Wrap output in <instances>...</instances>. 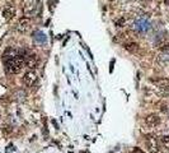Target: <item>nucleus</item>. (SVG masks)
Segmentation results:
<instances>
[{"mask_svg": "<svg viewBox=\"0 0 169 153\" xmlns=\"http://www.w3.org/2000/svg\"><path fill=\"white\" fill-rule=\"evenodd\" d=\"M24 55L19 54L18 56L13 57L10 60H6L4 61V65H5V70L6 73H9V74H18V73L23 69L24 67Z\"/></svg>", "mask_w": 169, "mask_h": 153, "instance_id": "obj_1", "label": "nucleus"}, {"mask_svg": "<svg viewBox=\"0 0 169 153\" xmlns=\"http://www.w3.org/2000/svg\"><path fill=\"white\" fill-rule=\"evenodd\" d=\"M132 28L139 33H145V32H147L150 30V22L146 18H140L133 23Z\"/></svg>", "mask_w": 169, "mask_h": 153, "instance_id": "obj_2", "label": "nucleus"}, {"mask_svg": "<svg viewBox=\"0 0 169 153\" xmlns=\"http://www.w3.org/2000/svg\"><path fill=\"white\" fill-rule=\"evenodd\" d=\"M159 89V93L161 96H169V81L168 79H158L154 81Z\"/></svg>", "mask_w": 169, "mask_h": 153, "instance_id": "obj_3", "label": "nucleus"}, {"mask_svg": "<svg viewBox=\"0 0 169 153\" xmlns=\"http://www.w3.org/2000/svg\"><path fill=\"white\" fill-rule=\"evenodd\" d=\"M36 82H37V74L34 73V70H29V71H27L24 74L23 83H24L26 87H32Z\"/></svg>", "mask_w": 169, "mask_h": 153, "instance_id": "obj_4", "label": "nucleus"}, {"mask_svg": "<svg viewBox=\"0 0 169 153\" xmlns=\"http://www.w3.org/2000/svg\"><path fill=\"white\" fill-rule=\"evenodd\" d=\"M146 145L149 148V152L150 153H158L159 151V144H158V140L153 135H147L146 137Z\"/></svg>", "mask_w": 169, "mask_h": 153, "instance_id": "obj_5", "label": "nucleus"}, {"mask_svg": "<svg viewBox=\"0 0 169 153\" xmlns=\"http://www.w3.org/2000/svg\"><path fill=\"white\" fill-rule=\"evenodd\" d=\"M24 64L29 70H34L38 65V57L36 55H26L24 57Z\"/></svg>", "mask_w": 169, "mask_h": 153, "instance_id": "obj_6", "label": "nucleus"}, {"mask_svg": "<svg viewBox=\"0 0 169 153\" xmlns=\"http://www.w3.org/2000/svg\"><path fill=\"white\" fill-rule=\"evenodd\" d=\"M31 28V19L28 17H24V18H20L19 22H18V26H17V31L18 32H27L28 30Z\"/></svg>", "mask_w": 169, "mask_h": 153, "instance_id": "obj_7", "label": "nucleus"}, {"mask_svg": "<svg viewBox=\"0 0 169 153\" xmlns=\"http://www.w3.org/2000/svg\"><path fill=\"white\" fill-rule=\"evenodd\" d=\"M160 122V118H159V115L157 114H150V115H147L146 118H145V124L147 126H157L158 124Z\"/></svg>", "mask_w": 169, "mask_h": 153, "instance_id": "obj_8", "label": "nucleus"}, {"mask_svg": "<svg viewBox=\"0 0 169 153\" xmlns=\"http://www.w3.org/2000/svg\"><path fill=\"white\" fill-rule=\"evenodd\" d=\"M20 54V50H17V49H13V47H9L5 50V53L3 54V61H6V60H10L13 57H16Z\"/></svg>", "mask_w": 169, "mask_h": 153, "instance_id": "obj_9", "label": "nucleus"}, {"mask_svg": "<svg viewBox=\"0 0 169 153\" xmlns=\"http://www.w3.org/2000/svg\"><path fill=\"white\" fill-rule=\"evenodd\" d=\"M14 16H16V9H14V6L12 5H6L4 10H3V17L6 19V20H10Z\"/></svg>", "mask_w": 169, "mask_h": 153, "instance_id": "obj_10", "label": "nucleus"}, {"mask_svg": "<svg viewBox=\"0 0 169 153\" xmlns=\"http://www.w3.org/2000/svg\"><path fill=\"white\" fill-rule=\"evenodd\" d=\"M33 40L36 41L37 43H41V45H43V43H46L47 41V36L42 32V31H36L33 33Z\"/></svg>", "mask_w": 169, "mask_h": 153, "instance_id": "obj_11", "label": "nucleus"}, {"mask_svg": "<svg viewBox=\"0 0 169 153\" xmlns=\"http://www.w3.org/2000/svg\"><path fill=\"white\" fill-rule=\"evenodd\" d=\"M125 50L129 51V53H131V54H135L136 51L139 50V43H136V42H129V43H126V45H125Z\"/></svg>", "mask_w": 169, "mask_h": 153, "instance_id": "obj_12", "label": "nucleus"}, {"mask_svg": "<svg viewBox=\"0 0 169 153\" xmlns=\"http://www.w3.org/2000/svg\"><path fill=\"white\" fill-rule=\"evenodd\" d=\"M14 97H16V100H17L18 102H22V101H24V98H26V92H24V91H18Z\"/></svg>", "mask_w": 169, "mask_h": 153, "instance_id": "obj_13", "label": "nucleus"}, {"mask_svg": "<svg viewBox=\"0 0 169 153\" xmlns=\"http://www.w3.org/2000/svg\"><path fill=\"white\" fill-rule=\"evenodd\" d=\"M161 143H163V145L165 148L169 149V135H164L163 138H161Z\"/></svg>", "mask_w": 169, "mask_h": 153, "instance_id": "obj_14", "label": "nucleus"}, {"mask_svg": "<svg viewBox=\"0 0 169 153\" xmlns=\"http://www.w3.org/2000/svg\"><path fill=\"white\" fill-rule=\"evenodd\" d=\"M116 24H117V27H123V24H125V18H121L119 20H117Z\"/></svg>", "mask_w": 169, "mask_h": 153, "instance_id": "obj_15", "label": "nucleus"}, {"mask_svg": "<svg viewBox=\"0 0 169 153\" xmlns=\"http://www.w3.org/2000/svg\"><path fill=\"white\" fill-rule=\"evenodd\" d=\"M132 153H144L141 149H140V148H137V147H135V148H133L132 149Z\"/></svg>", "mask_w": 169, "mask_h": 153, "instance_id": "obj_16", "label": "nucleus"}]
</instances>
